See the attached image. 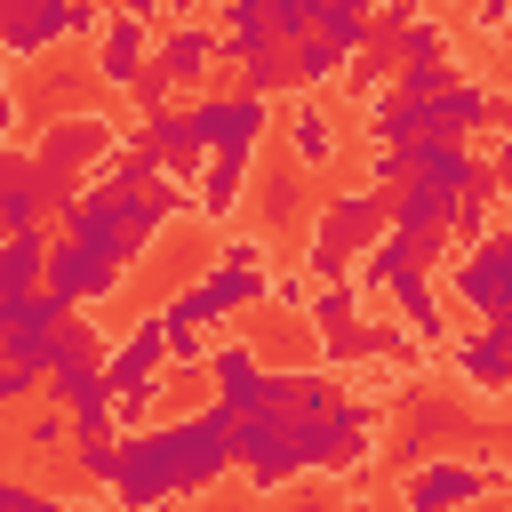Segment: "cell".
Listing matches in <instances>:
<instances>
[{"label":"cell","instance_id":"cell-25","mask_svg":"<svg viewBox=\"0 0 512 512\" xmlns=\"http://www.w3.org/2000/svg\"><path fill=\"white\" fill-rule=\"evenodd\" d=\"M304 320H312L320 336H344V328H360V288H352V280H320V296L304 304Z\"/></svg>","mask_w":512,"mask_h":512},{"label":"cell","instance_id":"cell-8","mask_svg":"<svg viewBox=\"0 0 512 512\" xmlns=\"http://www.w3.org/2000/svg\"><path fill=\"white\" fill-rule=\"evenodd\" d=\"M448 288L480 312V328H504V320H512V232H488V240L448 272Z\"/></svg>","mask_w":512,"mask_h":512},{"label":"cell","instance_id":"cell-18","mask_svg":"<svg viewBox=\"0 0 512 512\" xmlns=\"http://www.w3.org/2000/svg\"><path fill=\"white\" fill-rule=\"evenodd\" d=\"M152 72H160V80L184 96L200 72H216V24H176V32L152 48Z\"/></svg>","mask_w":512,"mask_h":512},{"label":"cell","instance_id":"cell-4","mask_svg":"<svg viewBox=\"0 0 512 512\" xmlns=\"http://www.w3.org/2000/svg\"><path fill=\"white\" fill-rule=\"evenodd\" d=\"M224 424H232V408H192V416H176V424H152V440H160V464H168V488H176V496H208V488L232 472Z\"/></svg>","mask_w":512,"mask_h":512},{"label":"cell","instance_id":"cell-10","mask_svg":"<svg viewBox=\"0 0 512 512\" xmlns=\"http://www.w3.org/2000/svg\"><path fill=\"white\" fill-rule=\"evenodd\" d=\"M504 480H496V464H464V456H424L416 472H408V512H464V504H480V496H496Z\"/></svg>","mask_w":512,"mask_h":512},{"label":"cell","instance_id":"cell-17","mask_svg":"<svg viewBox=\"0 0 512 512\" xmlns=\"http://www.w3.org/2000/svg\"><path fill=\"white\" fill-rule=\"evenodd\" d=\"M96 32H104V48H96V80L128 96V80L152 64V32H144V16H104Z\"/></svg>","mask_w":512,"mask_h":512},{"label":"cell","instance_id":"cell-15","mask_svg":"<svg viewBox=\"0 0 512 512\" xmlns=\"http://www.w3.org/2000/svg\"><path fill=\"white\" fill-rule=\"evenodd\" d=\"M368 440H376V408L344 392L328 416H312V472H352V464H368Z\"/></svg>","mask_w":512,"mask_h":512},{"label":"cell","instance_id":"cell-19","mask_svg":"<svg viewBox=\"0 0 512 512\" xmlns=\"http://www.w3.org/2000/svg\"><path fill=\"white\" fill-rule=\"evenodd\" d=\"M488 160H472V144H456V136H424L416 152H408V184H432V192H464L472 176H480Z\"/></svg>","mask_w":512,"mask_h":512},{"label":"cell","instance_id":"cell-31","mask_svg":"<svg viewBox=\"0 0 512 512\" xmlns=\"http://www.w3.org/2000/svg\"><path fill=\"white\" fill-rule=\"evenodd\" d=\"M112 440H120V432H112ZM112 440H72V464H80V480H96V488L112 480Z\"/></svg>","mask_w":512,"mask_h":512},{"label":"cell","instance_id":"cell-3","mask_svg":"<svg viewBox=\"0 0 512 512\" xmlns=\"http://www.w3.org/2000/svg\"><path fill=\"white\" fill-rule=\"evenodd\" d=\"M112 120L104 112H72V120H56L40 144H32V168H40V184H48V200H56V216L80 200V184L96 176V160H112Z\"/></svg>","mask_w":512,"mask_h":512},{"label":"cell","instance_id":"cell-16","mask_svg":"<svg viewBox=\"0 0 512 512\" xmlns=\"http://www.w3.org/2000/svg\"><path fill=\"white\" fill-rule=\"evenodd\" d=\"M48 216H56V200H48V184H40V168H32V152H0V240L8 232H48Z\"/></svg>","mask_w":512,"mask_h":512},{"label":"cell","instance_id":"cell-20","mask_svg":"<svg viewBox=\"0 0 512 512\" xmlns=\"http://www.w3.org/2000/svg\"><path fill=\"white\" fill-rule=\"evenodd\" d=\"M504 344H512V320H504V328H480V336H456V344H448V360L472 376V392H488V400H496V392H504V376H512Z\"/></svg>","mask_w":512,"mask_h":512},{"label":"cell","instance_id":"cell-22","mask_svg":"<svg viewBox=\"0 0 512 512\" xmlns=\"http://www.w3.org/2000/svg\"><path fill=\"white\" fill-rule=\"evenodd\" d=\"M40 264H48V232H8L0 240V304L40 296Z\"/></svg>","mask_w":512,"mask_h":512},{"label":"cell","instance_id":"cell-26","mask_svg":"<svg viewBox=\"0 0 512 512\" xmlns=\"http://www.w3.org/2000/svg\"><path fill=\"white\" fill-rule=\"evenodd\" d=\"M360 32H368V8H360V0H320L312 40H328L336 56H352V48H360Z\"/></svg>","mask_w":512,"mask_h":512},{"label":"cell","instance_id":"cell-27","mask_svg":"<svg viewBox=\"0 0 512 512\" xmlns=\"http://www.w3.org/2000/svg\"><path fill=\"white\" fill-rule=\"evenodd\" d=\"M328 144H336L328 112H320V104H296V112H288V152H296V168H320Z\"/></svg>","mask_w":512,"mask_h":512},{"label":"cell","instance_id":"cell-30","mask_svg":"<svg viewBox=\"0 0 512 512\" xmlns=\"http://www.w3.org/2000/svg\"><path fill=\"white\" fill-rule=\"evenodd\" d=\"M72 432H64V416L56 408H40V416H24V448H40V456H56Z\"/></svg>","mask_w":512,"mask_h":512},{"label":"cell","instance_id":"cell-24","mask_svg":"<svg viewBox=\"0 0 512 512\" xmlns=\"http://www.w3.org/2000/svg\"><path fill=\"white\" fill-rule=\"evenodd\" d=\"M384 296L400 304V320H408L416 344H440V304H432V280H424V272H392Z\"/></svg>","mask_w":512,"mask_h":512},{"label":"cell","instance_id":"cell-33","mask_svg":"<svg viewBox=\"0 0 512 512\" xmlns=\"http://www.w3.org/2000/svg\"><path fill=\"white\" fill-rule=\"evenodd\" d=\"M16 128H24V104H16V80H8V64H0V152H8Z\"/></svg>","mask_w":512,"mask_h":512},{"label":"cell","instance_id":"cell-7","mask_svg":"<svg viewBox=\"0 0 512 512\" xmlns=\"http://www.w3.org/2000/svg\"><path fill=\"white\" fill-rule=\"evenodd\" d=\"M224 448H232V472L248 488H288V408H240L224 424Z\"/></svg>","mask_w":512,"mask_h":512},{"label":"cell","instance_id":"cell-5","mask_svg":"<svg viewBox=\"0 0 512 512\" xmlns=\"http://www.w3.org/2000/svg\"><path fill=\"white\" fill-rule=\"evenodd\" d=\"M184 112V136H192V152L200 160H256V144H264V128H272V104L264 96H192V104H176Z\"/></svg>","mask_w":512,"mask_h":512},{"label":"cell","instance_id":"cell-6","mask_svg":"<svg viewBox=\"0 0 512 512\" xmlns=\"http://www.w3.org/2000/svg\"><path fill=\"white\" fill-rule=\"evenodd\" d=\"M96 376H104V392H112V424H120V432H144V400L160 392V320L144 312V320L96 360Z\"/></svg>","mask_w":512,"mask_h":512},{"label":"cell","instance_id":"cell-37","mask_svg":"<svg viewBox=\"0 0 512 512\" xmlns=\"http://www.w3.org/2000/svg\"><path fill=\"white\" fill-rule=\"evenodd\" d=\"M0 424H8V408H0Z\"/></svg>","mask_w":512,"mask_h":512},{"label":"cell","instance_id":"cell-2","mask_svg":"<svg viewBox=\"0 0 512 512\" xmlns=\"http://www.w3.org/2000/svg\"><path fill=\"white\" fill-rule=\"evenodd\" d=\"M384 240V192H328L320 200V224H312V248H304V272L312 280H352V264Z\"/></svg>","mask_w":512,"mask_h":512},{"label":"cell","instance_id":"cell-13","mask_svg":"<svg viewBox=\"0 0 512 512\" xmlns=\"http://www.w3.org/2000/svg\"><path fill=\"white\" fill-rule=\"evenodd\" d=\"M64 320H72V312L48 304V296H16V304H0V360L48 376V352H56V328H64Z\"/></svg>","mask_w":512,"mask_h":512},{"label":"cell","instance_id":"cell-28","mask_svg":"<svg viewBox=\"0 0 512 512\" xmlns=\"http://www.w3.org/2000/svg\"><path fill=\"white\" fill-rule=\"evenodd\" d=\"M312 16H320V0H264V32H272V48L312 40Z\"/></svg>","mask_w":512,"mask_h":512},{"label":"cell","instance_id":"cell-14","mask_svg":"<svg viewBox=\"0 0 512 512\" xmlns=\"http://www.w3.org/2000/svg\"><path fill=\"white\" fill-rule=\"evenodd\" d=\"M200 288H208V304H216V320H232V312H256L264 296H272V272H264V240H232L208 272H200Z\"/></svg>","mask_w":512,"mask_h":512},{"label":"cell","instance_id":"cell-21","mask_svg":"<svg viewBox=\"0 0 512 512\" xmlns=\"http://www.w3.org/2000/svg\"><path fill=\"white\" fill-rule=\"evenodd\" d=\"M488 120H496V88H480V80H448V88L432 96V128L456 136V144H464L472 128H488Z\"/></svg>","mask_w":512,"mask_h":512},{"label":"cell","instance_id":"cell-29","mask_svg":"<svg viewBox=\"0 0 512 512\" xmlns=\"http://www.w3.org/2000/svg\"><path fill=\"white\" fill-rule=\"evenodd\" d=\"M288 56V80H304V88H328L336 72H344V56L328 48V40H296V48H280Z\"/></svg>","mask_w":512,"mask_h":512},{"label":"cell","instance_id":"cell-9","mask_svg":"<svg viewBox=\"0 0 512 512\" xmlns=\"http://www.w3.org/2000/svg\"><path fill=\"white\" fill-rule=\"evenodd\" d=\"M112 504L120 512H160V504H176V488H168V464H160V440H152V424L144 432H120L112 440Z\"/></svg>","mask_w":512,"mask_h":512},{"label":"cell","instance_id":"cell-11","mask_svg":"<svg viewBox=\"0 0 512 512\" xmlns=\"http://www.w3.org/2000/svg\"><path fill=\"white\" fill-rule=\"evenodd\" d=\"M96 24H104V16H96V8H72V0H40V8L0 0V56H40V48L80 40V32H96Z\"/></svg>","mask_w":512,"mask_h":512},{"label":"cell","instance_id":"cell-34","mask_svg":"<svg viewBox=\"0 0 512 512\" xmlns=\"http://www.w3.org/2000/svg\"><path fill=\"white\" fill-rule=\"evenodd\" d=\"M264 208H272V216H288V208H296V176H280V184L264 192Z\"/></svg>","mask_w":512,"mask_h":512},{"label":"cell","instance_id":"cell-35","mask_svg":"<svg viewBox=\"0 0 512 512\" xmlns=\"http://www.w3.org/2000/svg\"><path fill=\"white\" fill-rule=\"evenodd\" d=\"M280 512H328V504H320V496H296V504H280Z\"/></svg>","mask_w":512,"mask_h":512},{"label":"cell","instance_id":"cell-36","mask_svg":"<svg viewBox=\"0 0 512 512\" xmlns=\"http://www.w3.org/2000/svg\"><path fill=\"white\" fill-rule=\"evenodd\" d=\"M56 512H80V504H56Z\"/></svg>","mask_w":512,"mask_h":512},{"label":"cell","instance_id":"cell-12","mask_svg":"<svg viewBox=\"0 0 512 512\" xmlns=\"http://www.w3.org/2000/svg\"><path fill=\"white\" fill-rule=\"evenodd\" d=\"M120 280H128V272H112L104 256H88V248H72V240H48V264H40V296H48V304L80 312V304H104Z\"/></svg>","mask_w":512,"mask_h":512},{"label":"cell","instance_id":"cell-1","mask_svg":"<svg viewBox=\"0 0 512 512\" xmlns=\"http://www.w3.org/2000/svg\"><path fill=\"white\" fill-rule=\"evenodd\" d=\"M184 208H192V192L168 184V176H152L144 192H96V184H80V200L64 208V240L88 248V256H104L112 272H136V264L152 256V240H160Z\"/></svg>","mask_w":512,"mask_h":512},{"label":"cell","instance_id":"cell-32","mask_svg":"<svg viewBox=\"0 0 512 512\" xmlns=\"http://www.w3.org/2000/svg\"><path fill=\"white\" fill-rule=\"evenodd\" d=\"M0 512H56V496L32 488V480H8V472H0Z\"/></svg>","mask_w":512,"mask_h":512},{"label":"cell","instance_id":"cell-23","mask_svg":"<svg viewBox=\"0 0 512 512\" xmlns=\"http://www.w3.org/2000/svg\"><path fill=\"white\" fill-rule=\"evenodd\" d=\"M192 192H200V216H208V224H224V216L240 208V192H248V160H200Z\"/></svg>","mask_w":512,"mask_h":512}]
</instances>
